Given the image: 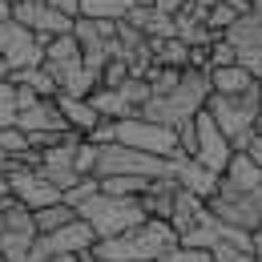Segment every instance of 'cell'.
I'll list each match as a JSON object with an SVG mask.
<instances>
[{"label": "cell", "instance_id": "7c38bea8", "mask_svg": "<svg viewBox=\"0 0 262 262\" xmlns=\"http://www.w3.org/2000/svg\"><path fill=\"white\" fill-rule=\"evenodd\" d=\"M53 101H57L61 117L69 121V129H73V133H81V137H89V133L97 129L101 121H105V117H101L97 109H93V101H89V97H73V93H57Z\"/></svg>", "mask_w": 262, "mask_h": 262}, {"label": "cell", "instance_id": "cb8c5ba5", "mask_svg": "<svg viewBox=\"0 0 262 262\" xmlns=\"http://www.w3.org/2000/svg\"><path fill=\"white\" fill-rule=\"evenodd\" d=\"M117 89H121V93H125V101H129L133 109H137V113H141V105H145V101L154 97V89H149V81H145V77H125V81H121V85H117Z\"/></svg>", "mask_w": 262, "mask_h": 262}, {"label": "cell", "instance_id": "ba28073f", "mask_svg": "<svg viewBox=\"0 0 262 262\" xmlns=\"http://www.w3.org/2000/svg\"><path fill=\"white\" fill-rule=\"evenodd\" d=\"M8 194L16 198V202H25L29 210H40V206H53V202H61V186H53L40 169H16V173H8Z\"/></svg>", "mask_w": 262, "mask_h": 262}, {"label": "cell", "instance_id": "30bf717a", "mask_svg": "<svg viewBox=\"0 0 262 262\" xmlns=\"http://www.w3.org/2000/svg\"><path fill=\"white\" fill-rule=\"evenodd\" d=\"M4 61L12 69H33V65H45V45L36 40L33 29L25 25H8V45H4Z\"/></svg>", "mask_w": 262, "mask_h": 262}, {"label": "cell", "instance_id": "2e32d148", "mask_svg": "<svg viewBox=\"0 0 262 262\" xmlns=\"http://www.w3.org/2000/svg\"><path fill=\"white\" fill-rule=\"evenodd\" d=\"M89 101H93V109H97L105 121H121V117H133V113H137L129 101H125V93H121V89H109V85H93Z\"/></svg>", "mask_w": 262, "mask_h": 262}, {"label": "cell", "instance_id": "1f68e13d", "mask_svg": "<svg viewBox=\"0 0 262 262\" xmlns=\"http://www.w3.org/2000/svg\"><path fill=\"white\" fill-rule=\"evenodd\" d=\"M214 262H258V258H254V250H242V246L218 242V246H214Z\"/></svg>", "mask_w": 262, "mask_h": 262}, {"label": "cell", "instance_id": "4fadbf2b", "mask_svg": "<svg viewBox=\"0 0 262 262\" xmlns=\"http://www.w3.org/2000/svg\"><path fill=\"white\" fill-rule=\"evenodd\" d=\"M16 125H20L25 133H36V129L73 133V129H69V121L61 117V109H57V101H49V97H40V101H33L29 109H20V113H16Z\"/></svg>", "mask_w": 262, "mask_h": 262}, {"label": "cell", "instance_id": "83f0119b", "mask_svg": "<svg viewBox=\"0 0 262 262\" xmlns=\"http://www.w3.org/2000/svg\"><path fill=\"white\" fill-rule=\"evenodd\" d=\"M73 165H77V173H81V178H89V173L97 169V145H93L89 137H81V141H77V154H73Z\"/></svg>", "mask_w": 262, "mask_h": 262}, {"label": "cell", "instance_id": "4316f807", "mask_svg": "<svg viewBox=\"0 0 262 262\" xmlns=\"http://www.w3.org/2000/svg\"><path fill=\"white\" fill-rule=\"evenodd\" d=\"M97 190H101V182H97V178H93V173H89V178H81L77 186H69V190H65V202H69V206H73V210H81V206H85L89 198L97 194Z\"/></svg>", "mask_w": 262, "mask_h": 262}, {"label": "cell", "instance_id": "9c48e42d", "mask_svg": "<svg viewBox=\"0 0 262 262\" xmlns=\"http://www.w3.org/2000/svg\"><path fill=\"white\" fill-rule=\"evenodd\" d=\"M169 173L178 178L182 190L198 194L202 202H210V198L218 194V182H222V173H214L210 165H202L198 158H190V154H173V158H169Z\"/></svg>", "mask_w": 262, "mask_h": 262}, {"label": "cell", "instance_id": "5b68a950", "mask_svg": "<svg viewBox=\"0 0 262 262\" xmlns=\"http://www.w3.org/2000/svg\"><path fill=\"white\" fill-rule=\"evenodd\" d=\"M117 141H125L133 149H145V154H158V158L182 154L178 129H173V125H162V121H149V117H141V113L117 121Z\"/></svg>", "mask_w": 262, "mask_h": 262}, {"label": "cell", "instance_id": "603a6c76", "mask_svg": "<svg viewBox=\"0 0 262 262\" xmlns=\"http://www.w3.org/2000/svg\"><path fill=\"white\" fill-rule=\"evenodd\" d=\"M145 81H149V89L154 93H173L178 89V81H182V69H169V65H149V73H145Z\"/></svg>", "mask_w": 262, "mask_h": 262}, {"label": "cell", "instance_id": "44dd1931", "mask_svg": "<svg viewBox=\"0 0 262 262\" xmlns=\"http://www.w3.org/2000/svg\"><path fill=\"white\" fill-rule=\"evenodd\" d=\"M4 230H16V234H36L33 210H29L25 202H16L12 194L4 198Z\"/></svg>", "mask_w": 262, "mask_h": 262}, {"label": "cell", "instance_id": "f35d334b", "mask_svg": "<svg viewBox=\"0 0 262 262\" xmlns=\"http://www.w3.org/2000/svg\"><path fill=\"white\" fill-rule=\"evenodd\" d=\"M77 262H109V258H101V254H93V250H89V254H81Z\"/></svg>", "mask_w": 262, "mask_h": 262}, {"label": "cell", "instance_id": "f1b7e54d", "mask_svg": "<svg viewBox=\"0 0 262 262\" xmlns=\"http://www.w3.org/2000/svg\"><path fill=\"white\" fill-rule=\"evenodd\" d=\"M125 77H129V61H125V57H109V61H105V69H101V81H97V85L117 89Z\"/></svg>", "mask_w": 262, "mask_h": 262}, {"label": "cell", "instance_id": "7a4b0ae2", "mask_svg": "<svg viewBox=\"0 0 262 262\" xmlns=\"http://www.w3.org/2000/svg\"><path fill=\"white\" fill-rule=\"evenodd\" d=\"M206 113L218 121V129L230 137L234 149H246V141L254 137V121L262 113V85L250 89V93H238V97H226V93H210L206 101Z\"/></svg>", "mask_w": 262, "mask_h": 262}, {"label": "cell", "instance_id": "e0dca14e", "mask_svg": "<svg viewBox=\"0 0 262 262\" xmlns=\"http://www.w3.org/2000/svg\"><path fill=\"white\" fill-rule=\"evenodd\" d=\"M154 45V61L158 65H169V69H190V45L182 36H158L149 40Z\"/></svg>", "mask_w": 262, "mask_h": 262}, {"label": "cell", "instance_id": "ffe728a7", "mask_svg": "<svg viewBox=\"0 0 262 262\" xmlns=\"http://www.w3.org/2000/svg\"><path fill=\"white\" fill-rule=\"evenodd\" d=\"M133 8V0H81V16L93 20H125Z\"/></svg>", "mask_w": 262, "mask_h": 262}, {"label": "cell", "instance_id": "5bb4252c", "mask_svg": "<svg viewBox=\"0 0 262 262\" xmlns=\"http://www.w3.org/2000/svg\"><path fill=\"white\" fill-rule=\"evenodd\" d=\"M258 85H262V81H254V73H250V69L242 65V61L210 69V89H214V93L238 97V93H250V89H258Z\"/></svg>", "mask_w": 262, "mask_h": 262}, {"label": "cell", "instance_id": "8992f818", "mask_svg": "<svg viewBox=\"0 0 262 262\" xmlns=\"http://www.w3.org/2000/svg\"><path fill=\"white\" fill-rule=\"evenodd\" d=\"M206 206H210V214H214L222 226H238V230H250V234L262 226L258 190H254V194H230V190H218Z\"/></svg>", "mask_w": 262, "mask_h": 262}, {"label": "cell", "instance_id": "ac0fdd59", "mask_svg": "<svg viewBox=\"0 0 262 262\" xmlns=\"http://www.w3.org/2000/svg\"><path fill=\"white\" fill-rule=\"evenodd\" d=\"M101 182V194H113V198H141L149 190L154 178H141V173H109V178H97Z\"/></svg>", "mask_w": 262, "mask_h": 262}, {"label": "cell", "instance_id": "8fae6325", "mask_svg": "<svg viewBox=\"0 0 262 262\" xmlns=\"http://www.w3.org/2000/svg\"><path fill=\"white\" fill-rule=\"evenodd\" d=\"M218 190H230V194H254V190H262V165L254 162L250 154L234 149V158H230Z\"/></svg>", "mask_w": 262, "mask_h": 262}, {"label": "cell", "instance_id": "74e56055", "mask_svg": "<svg viewBox=\"0 0 262 262\" xmlns=\"http://www.w3.org/2000/svg\"><path fill=\"white\" fill-rule=\"evenodd\" d=\"M254 258H258V262H262V226H258V230H254Z\"/></svg>", "mask_w": 262, "mask_h": 262}, {"label": "cell", "instance_id": "52a82bcc", "mask_svg": "<svg viewBox=\"0 0 262 262\" xmlns=\"http://www.w3.org/2000/svg\"><path fill=\"white\" fill-rule=\"evenodd\" d=\"M194 125H198V149H194V158H198L202 165H210L214 173H226L230 158H234L230 137L218 129V121H214L206 109H198V113H194Z\"/></svg>", "mask_w": 262, "mask_h": 262}, {"label": "cell", "instance_id": "277c9868", "mask_svg": "<svg viewBox=\"0 0 262 262\" xmlns=\"http://www.w3.org/2000/svg\"><path fill=\"white\" fill-rule=\"evenodd\" d=\"M109 173L165 178V173H169V158L133 149V145H125V141H109V145H97V169H93V178H109Z\"/></svg>", "mask_w": 262, "mask_h": 262}, {"label": "cell", "instance_id": "4dcf8cb0", "mask_svg": "<svg viewBox=\"0 0 262 262\" xmlns=\"http://www.w3.org/2000/svg\"><path fill=\"white\" fill-rule=\"evenodd\" d=\"M238 61V49L230 45L226 36H218L214 45H210V69H218V65H234Z\"/></svg>", "mask_w": 262, "mask_h": 262}, {"label": "cell", "instance_id": "d4e9b609", "mask_svg": "<svg viewBox=\"0 0 262 262\" xmlns=\"http://www.w3.org/2000/svg\"><path fill=\"white\" fill-rule=\"evenodd\" d=\"M238 16H242V12H238V8H234V4H230V0H218V4H214V8H210V12H206V25H210V29H214V33L222 36L230 29V25H234V20H238Z\"/></svg>", "mask_w": 262, "mask_h": 262}, {"label": "cell", "instance_id": "3957f363", "mask_svg": "<svg viewBox=\"0 0 262 262\" xmlns=\"http://www.w3.org/2000/svg\"><path fill=\"white\" fill-rule=\"evenodd\" d=\"M77 214L97 230V238H117V234L141 226V222L149 218L145 206H141V198H113V194H101V190L89 198Z\"/></svg>", "mask_w": 262, "mask_h": 262}, {"label": "cell", "instance_id": "8d00e7d4", "mask_svg": "<svg viewBox=\"0 0 262 262\" xmlns=\"http://www.w3.org/2000/svg\"><path fill=\"white\" fill-rule=\"evenodd\" d=\"M77 258H81V254H49L45 262H77Z\"/></svg>", "mask_w": 262, "mask_h": 262}, {"label": "cell", "instance_id": "836d02e7", "mask_svg": "<svg viewBox=\"0 0 262 262\" xmlns=\"http://www.w3.org/2000/svg\"><path fill=\"white\" fill-rule=\"evenodd\" d=\"M186 4H190V0H154V8H158V12H165V16L186 12Z\"/></svg>", "mask_w": 262, "mask_h": 262}, {"label": "cell", "instance_id": "b9f144b4", "mask_svg": "<svg viewBox=\"0 0 262 262\" xmlns=\"http://www.w3.org/2000/svg\"><path fill=\"white\" fill-rule=\"evenodd\" d=\"M0 234H4V198H0Z\"/></svg>", "mask_w": 262, "mask_h": 262}, {"label": "cell", "instance_id": "7402d4cb", "mask_svg": "<svg viewBox=\"0 0 262 262\" xmlns=\"http://www.w3.org/2000/svg\"><path fill=\"white\" fill-rule=\"evenodd\" d=\"M33 238H36V234H16V230H4V234H0V250H4V258H8V262H29Z\"/></svg>", "mask_w": 262, "mask_h": 262}, {"label": "cell", "instance_id": "d590c367", "mask_svg": "<svg viewBox=\"0 0 262 262\" xmlns=\"http://www.w3.org/2000/svg\"><path fill=\"white\" fill-rule=\"evenodd\" d=\"M12 20V0H0V25Z\"/></svg>", "mask_w": 262, "mask_h": 262}, {"label": "cell", "instance_id": "e575fe53", "mask_svg": "<svg viewBox=\"0 0 262 262\" xmlns=\"http://www.w3.org/2000/svg\"><path fill=\"white\" fill-rule=\"evenodd\" d=\"M49 4H53V8H61V12H65V16H73V20L81 16V0H49Z\"/></svg>", "mask_w": 262, "mask_h": 262}, {"label": "cell", "instance_id": "9a60e30c", "mask_svg": "<svg viewBox=\"0 0 262 262\" xmlns=\"http://www.w3.org/2000/svg\"><path fill=\"white\" fill-rule=\"evenodd\" d=\"M73 36L81 40V53H89V49H109V45L117 40V20L77 16V20H73Z\"/></svg>", "mask_w": 262, "mask_h": 262}, {"label": "cell", "instance_id": "60d3db41", "mask_svg": "<svg viewBox=\"0 0 262 262\" xmlns=\"http://www.w3.org/2000/svg\"><path fill=\"white\" fill-rule=\"evenodd\" d=\"M0 198H8V178L0 173Z\"/></svg>", "mask_w": 262, "mask_h": 262}, {"label": "cell", "instance_id": "7bdbcfd3", "mask_svg": "<svg viewBox=\"0 0 262 262\" xmlns=\"http://www.w3.org/2000/svg\"><path fill=\"white\" fill-rule=\"evenodd\" d=\"M0 262H8V258H4V250H0Z\"/></svg>", "mask_w": 262, "mask_h": 262}, {"label": "cell", "instance_id": "ee69618b", "mask_svg": "<svg viewBox=\"0 0 262 262\" xmlns=\"http://www.w3.org/2000/svg\"><path fill=\"white\" fill-rule=\"evenodd\" d=\"M12 4H16V0H12Z\"/></svg>", "mask_w": 262, "mask_h": 262}, {"label": "cell", "instance_id": "d6986e66", "mask_svg": "<svg viewBox=\"0 0 262 262\" xmlns=\"http://www.w3.org/2000/svg\"><path fill=\"white\" fill-rule=\"evenodd\" d=\"M33 218H36V234H53V230L69 226V222L77 218V210L69 206L65 198H61V202H53V206H40V210H33Z\"/></svg>", "mask_w": 262, "mask_h": 262}, {"label": "cell", "instance_id": "484cf974", "mask_svg": "<svg viewBox=\"0 0 262 262\" xmlns=\"http://www.w3.org/2000/svg\"><path fill=\"white\" fill-rule=\"evenodd\" d=\"M0 149L20 158V154H25V149H33V145H29V133L20 129V125H0Z\"/></svg>", "mask_w": 262, "mask_h": 262}, {"label": "cell", "instance_id": "6da1fadb", "mask_svg": "<svg viewBox=\"0 0 262 262\" xmlns=\"http://www.w3.org/2000/svg\"><path fill=\"white\" fill-rule=\"evenodd\" d=\"M178 242V230L165 218H145L141 226L125 230L117 238H97L93 254L109 262H162V254Z\"/></svg>", "mask_w": 262, "mask_h": 262}, {"label": "cell", "instance_id": "ab89813d", "mask_svg": "<svg viewBox=\"0 0 262 262\" xmlns=\"http://www.w3.org/2000/svg\"><path fill=\"white\" fill-rule=\"evenodd\" d=\"M8 73H12V65H8L4 57H0V81H8Z\"/></svg>", "mask_w": 262, "mask_h": 262}, {"label": "cell", "instance_id": "d6a6232c", "mask_svg": "<svg viewBox=\"0 0 262 262\" xmlns=\"http://www.w3.org/2000/svg\"><path fill=\"white\" fill-rule=\"evenodd\" d=\"M89 141H93V145H109V141H117V121H101L97 129L89 133Z\"/></svg>", "mask_w": 262, "mask_h": 262}, {"label": "cell", "instance_id": "f546056e", "mask_svg": "<svg viewBox=\"0 0 262 262\" xmlns=\"http://www.w3.org/2000/svg\"><path fill=\"white\" fill-rule=\"evenodd\" d=\"M0 125H16V85L0 81Z\"/></svg>", "mask_w": 262, "mask_h": 262}]
</instances>
